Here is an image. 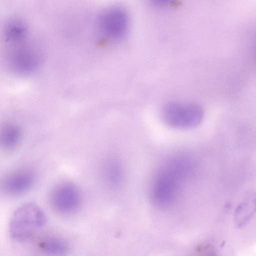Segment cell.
<instances>
[{
    "mask_svg": "<svg viewBox=\"0 0 256 256\" xmlns=\"http://www.w3.org/2000/svg\"><path fill=\"white\" fill-rule=\"evenodd\" d=\"M35 180V174L31 170H17L6 176L2 187L7 194L18 195L30 190L34 184Z\"/></svg>",
    "mask_w": 256,
    "mask_h": 256,
    "instance_id": "cell-7",
    "label": "cell"
},
{
    "mask_svg": "<svg viewBox=\"0 0 256 256\" xmlns=\"http://www.w3.org/2000/svg\"><path fill=\"white\" fill-rule=\"evenodd\" d=\"M101 32L107 38L118 40L124 37L129 27V18L126 11L119 7L105 10L100 16Z\"/></svg>",
    "mask_w": 256,
    "mask_h": 256,
    "instance_id": "cell-4",
    "label": "cell"
},
{
    "mask_svg": "<svg viewBox=\"0 0 256 256\" xmlns=\"http://www.w3.org/2000/svg\"><path fill=\"white\" fill-rule=\"evenodd\" d=\"M81 200L80 190L74 183L63 182L54 187L50 196L52 208L62 214L74 212L79 206Z\"/></svg>",
    "mask_w": 256,
    "mask_h": 256,
    "instance_id": "cell-5",
    "label": "cell"
},
{
    "mask_svg": "<svg viewBox=\"0 0 256 256\" xmlns=\"http://www.w3.org/2000/svg\"><path fill=\"white\" fill-rule=\"evenodd\" d=\"M204 112L198 104L191 102H173L164 108L162 116L168 126L179 129L192 128L199 126Z\"/></svg>",
    "mask_w": 256,
    "mask_h": 256,
    "instance_id": "cell-3",
    "label": "cell"
},
{
    "mask_svg": "<svg viewBox=\"0 0 256 256\" xmlns=\"http://www.w3.org/2000/svg\"><path fill=\"white\" fill-rule=\"evenodd\" d=\"M22 44L10 53L8 60L14 71L28 74L34 72L38 67L40 56L34 48Z\"/></svg>",
    "mask_w": 256,
    "mask_h": 256,
    "instance_id": "cell-6",
    "label": "cell"
},
{
    "mask_svg": "<svg viewBox=\"0 0 256 256\" xmlns=\"http://www.w3.org/2000/svg\"><path fill=\"white\" fill-rule=\"evenodd\" d=\"M103 170L104 178L109 186L116 187L121 184L124 177V170L118 160L116 159L108 160Z\"/></svg>",
    "mask_w": 256,
    "mask_h": 256,
    "instance_id": "cell-11",
    "label": "cell"
},
{
    "mask_svg": "<svg viewBox=\"0 0 256 256\" xmlns=\"http://www.w3.org/2000/svg\"><path fill=\"white\" fill-rule=\"evenodd\" d=\"M46 254L52 256H62L68 250V246L62 240L56 238H48L40 244Z\"/></svg>",
    "mask_w": 256,
    "mask_h": 256,
    "instance_id": "cell-12",
    "label": "cell"
},
{
    "mask_svg": "<svg viewBox=\"0 0 256 256\" xmlns=\"http://www.w3.org/2000/svg\"><path fill=\"white\" fill-rule=\"evenodd\" d=\"M256 210V194L248 193L246 198L237 206L235 212L236 224L240 226L244 224Z\"/></svg>",
    "mask_w": 256,
    "mask_h": 256,
    "instance_id": "cell-10",
    "label": "cell"
},
{
    "mask_svg": "<svg viewBox=\"0 0 256 256\" xmlns=\"http://www.w3.org/2000/svg\"><path fill=\"white\" fill-rule=\"evenodd\" d=\"M46 216L42 210L32 202L25 203L14 212L10 223L11 237L18 241L24 240L44 226Z\"/></svg>",
    "mask_w": 256,
    "mask_h": 256,
    "instance_id": "cell-2",
    "label": "cell"
},
{
    "mask_svg": "<svg viewBox=\"0 0 256 256\" xmlns=\"http://www.w3.org/2000/svg\"><path fill=\"white\" fill-rule=\"evenodd\" d=\"M4 35L8 43L16 45L21 44L28 35L26 26L19 18H12L5 25Z\"/></svg>",
    "mask_w": 256,
    "mask_h": 256,
    "instance_id": "cell-8",
    "label": "cell"
},
{
    "mask_svg": "<svg viewBox=\"0 0 256 256\" xmlns=\"http://www.w3.org/2000/svg\"><path fill=\"white\" fill-rule=\"evenodd\" d=\"M194 168L192 160L187 156H174L162 166L156 174L150 189L152 202L159 206H166L177 198L184 180Z\"/></svg>",
    "mask_w": 256,
    "mask_h": 256,
    "instance_id": "cell-1",
    "label": "cell"
},
{
    "mask_svg": "<svg viewBox=\"0 0 256 256\" xmlns=\"http://www.w3.org/2000/svg\"><path fill=\"white\" fill-rule=\"evenodd\" d=\"M22 134V130L19 126L14 124H6L1 128L0 145L4 150H14L20 144Z\"/></svg>",
    "mask_w": 256,
    "mask_h": 256,
    "instance_id": "cell-9",
    "label": "cell"
}]
</instances>
